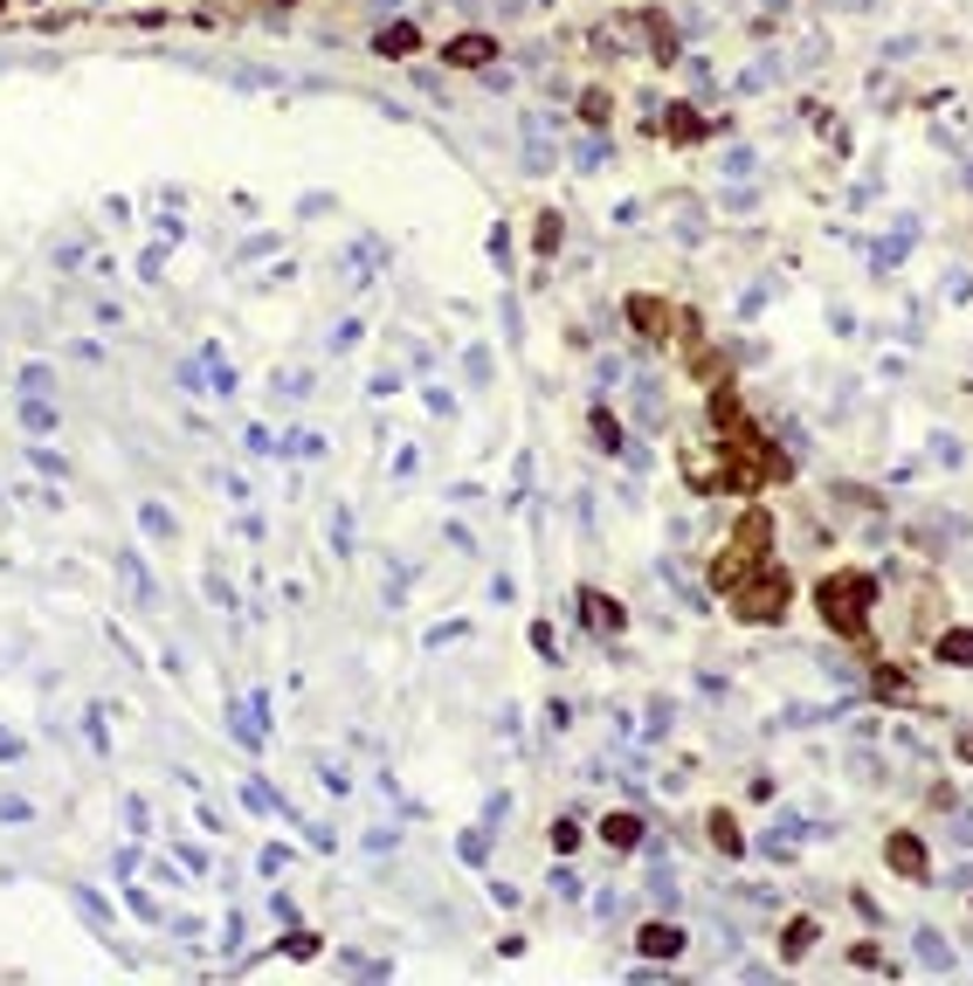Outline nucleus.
<instances>
[{
    "label": "nucleus",
    "instance_id": "39448f33",
    "mask_svg": "<svg viewBox=\"0 0 973 986\" xmlns=\"http://www.w3.org/2000/svg\"><path fill=\"white\" fill-rule=\"evenodd\" d=\"M656 132H670L677 145H698V139H711V132H719V124H711V118H698V103H670V111L656 118Z\"/></svg>",
    "mask_w": 973,
    "mask_h": 986
},
{
    "label": "nucleus",
    "instance_id": "f257e3e1",
    "mask_svg": "<svg viewBox=\"0 0 973 986\" xmlns=\"http://www.w3.org/2000/svg\"><path fill=\"white\" fill-rule=\"evenodd\" d=\"M815 614H822V628L835 642H870V628H877V573H863V566L822 573L815 580Z\"/></svg>",
    "mask_w": 973,
    "mask_h": 986
},
{
    "label": "nucleus",
    "instance_id": "4468645a",
    "mask_svg": "<svg viewBox=\"0 0 973 986\" xmlns=\"http://www.w3.org/2000/svg\"><path fill=\"white\" fill-rule=\"evenodd\" d=\"M559 242H567V215H553V207H546V215H539V228H532V249H539V255H553Z\"/></svg>",
    "mask_w": 973,
    "mask_h": 986
},
{
    "label": "nucleus",
    "instance_id": "f03ea898",
    "mask_svg": "<svg viewBox=\"0 0 973 986\" xmlns=\"http://www.w3.org/2000/svg\"><path fill=\"white\" fill-rule=\"evenodd\" d=\"M732 614L739 621H753V628H766V621H780L787 614V601H794V580H787V566H774V559H759L746 580H739L732 593Z\"/></svg>",
    "mask_w": 973,
    "mask_h": 986
},
{
    "label": "nucleus",
    "instance_id": "0eeeda50",
    "mask_svg": "<svg viewBox=\"0 0 973 986\" xmlns=\"http://www.w3.org/2000/svg\"><path fill=\"white\" fill-rule=\"evenodd\" d=\"M580 607H587V628H601V635H622V628H628V607L614 601V593L580 587Z\"/></svg>",
    "mask_w": 973,
    "mask_h": 986
},
{
    "label": "nucleus",
    "instance_id": "a211bd4d",
    "mask_svg": "<svg viewBox=\"0 0 973 986\" xmlns=\"http://www.w3.org/2000/svg\"><path fill=\"white\" fill-rule=\"evenodd\" d=\"M953 752H960V766H973V732H960V745H953Z\"/></svg>",
    "mask_w": 973,
    "mask_h": 986
},
{
    "label": "nucleus",
    "instance_id": "f8f14e48",
    "mask_svg": "<svg viewBox=\"0 0 973 986\" xmlns=\"http://www.w3.org/2000/svg\"><path fill=\"white\" fill-rule=\"evenodd\" d=\"M601 842L608 848H643V814H608L601 821Z\"/></svg>",
    "mask_w": 973,
    "mask_h": 986
},
{
    "label": "nucleus",
    "instance_id": "dca6fc26",
    "mask_svg": "<svg viewBox=\"0 0 973 986\" xmlns=\"http://www.w3.org/2000/svg\"><path fill=\"white\" fill-rule=\"evenodd\" d=\"M711 842H719L725 855H746V835H739V821H732V814H711Z\"/></svg>",
    "mask_w": 973,
    "mask_h": 986
},
{
    "label": "nucleus",
    "instance_id": "1a4fd4ad",
    "mask_svg": "<svg viewBox=\"0 0 973 986\" xmlns=\"http://www.w3.org/2000/svg\"><path fill=\"white\" fill-rule=\"evenodd\" d=\"M870 690H877L884 704H911V677H905L898 662H877V669H870Z\"/></svg>",
    "mask_w": 973,
    "mask_h": 986
},
{
    "label": "nucleus",
    "instance_id": "7ed1b4c3",
    "mask_svg": "<svg viewBox=\"0 0 973 986\" xmlns=\"http://www.w3.org/2000/svg\"><path fill=\"white\" fill-rule=\"evenodd\" d=\"M884 869L898 876V884H932V848L918 828H890L884 835Z\"/></svg>",
    "mask_w": 973,
    "mask_h": 986
},
{
    "label": "nucleus",
    "instance_id": "423d86ee",
    "mask_svg": "<svg viewBox=\"0 0 973 986\" xmlns=\"http://www.w3.org/2000/svg\"><path fill=\"white\" fill-rule=\"evenodd\" d=\"M491 56H498V35H449L442 42V63L449 69H483Z\"/></svg>",
    "mask_w": 973,
    "mask_h": 986
},
{
    "label": "nucleus",
    "instance_id": "f3484780",
    "mask_svg": "<svg viewBox=\"0 0 973 986\" xmlns=\"http://www.w3.org/2000/svg\"><path fill=\"white\" fill-rule=\"evenodd\" d=\"M594 449H608V456L622 449V421H614L608 407H594Z\"/></svg>",
    "mask_w": 973,
    "mask_h": 986
},
{
    "label": "nucleus",
    "instance_id": "9d476101",
    "mask_svg": "<svg viewBox=\"0 0 973 986\" xmlns=\"http://www.w3.org/2000/svg\"><path fill=\"white\" fill-rule=\"evenodd\" d=\"M635 945H643L649 958H677V952H684V931H677V924H663V918H649V924H643V939H635Z\"/></svg>",
    "mask_w": 973,
    "mask_h": 986
},
{
    "label": "nucleus",
    "instance_id": "9b49d317",
    "mask_svg": "<svg viewBox=\"0 0 973 986\" xmlns=\"http://www.w3.org/2000/svg\"><path fill=\"white\" fill-rule=\"evenodd\" d=\"M815 945H822V924H815V918H794V924L780 931V958H808Z\"/></svg>",
    "mask_w": 973,
    "mask_h": 986
},
{
    "label": "nucleus",
    "instance_id": "6e6552de",
    "mask_svg": "<svg viewBox=\"0 0 973 986\" xmlns=\"http://www.w3.org/2000/svg\"><path fill=\"white\" fill-rule=\"evenodd\" d=\"M932 656L945 669H973V628H939L932 635Z\"/></svg>",
    "mask_w": 973,
    "mask_h": 986
},
{
    "label": "nucleus",
    "instance_id": "20e7f679",
    "mask_svg": "<svg viewBox=\"0 0 973 986\" xmlns=\"http://www.w3.org/2000/svg\"><path fill=\"white\" fill-rule=\"evenodd\" d=\"M622 310H628V325H635V339H649V346H656V339H670V325H677V310H670V304H663L656 291H635V297H628Z\"/></svg>",
    "mask_w": 973,
    "mask_h": 986
},
{
    "label": "nucleus",
    "instance_id": "2eb2a0df",
    "mask_svg": "<svg viewBox=\"0 0 973 986\" xmlns=\"http://www.w3.org/2000/svg\"><path fill=\"white\" fill-rule=\"evenodd\" d=\"M373 48H380V56H387V48H394V56H407V48H422V35L407 29V21H394V29H380V42H373Z\"/></svg>",
    "mask_w": 973,
    "mask_h": 986
},
{
    "label": "nucleus",
    "instance_id": "ddd939ff",
    "mask_svg": "<svg viewBox=\"0 0 973 986\" xmlns=\"http://www.w3.org/2000/svg\"><path fill=\"white\" fill-rule=\"evenodd\" d=\"M614 118V90H601V84H587L580 90V124H587V132H601V124Z\"/></svg>",
    "mask_w": 973,
    "mask_h": 986
}]
</instances>
